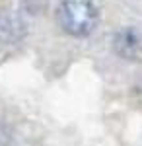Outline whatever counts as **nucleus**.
Wrapping results in <instances>:
<instances>
[{"label":"nucleus","mask_w":142,"mask_h":146,"mask_svg":"<svg viewBox=\"0 0 142 146\" xmlns=\"http://www.w3.org/2000/svg\"><path fill=\"white\" fill-rule=\"evenodd\" d=\"M58 25L72 37H86L98 25V8L94 0H62L56 12Z\"/></svg>","instance_id":"f257e3e1"},{"label":"nucleus","mask_w":142,"mask_h":146,"mask_svg":"<svg viewBox=\"0 0 142 146\" xmlns=\"http://www.w3.org/2000/svg\"><path fill=\"white\" fill-rule=\"evenodd\" d=\"M115 51L125 58H136L142 53V33L134 27H125L115 35Z\"/></svg>","instance_id":"f03ea898"}]
</instances>
